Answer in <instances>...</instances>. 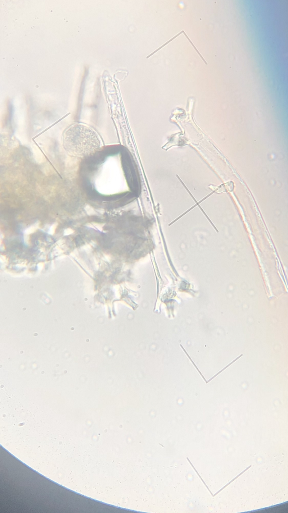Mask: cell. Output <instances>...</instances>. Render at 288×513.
Instances as JSON below:
<instances>
[{
  "mask_svg": "<svg viewBox=\"0 0 288 513\" xmlns=\"http://www.w3.org/2000/svg\"><path fill=\"white\" fill-rule=\"evenodd\" d=\"M65 150L75 157L90 155L100 147V141L96 133L88 126L75 124L68 128L62 135Z\"/></svg>",
  "mask_w": 288,
  "mask_h": 513,
  "instance_id": "cell-1",
  "label": "cell"
},
{
  "mask_svg": "<svg viewBox=\"0 0 288 513\" xmlns=\"http://www.w3.org/2000/svg\"><path fill=\"white\" fill-rule=\"evenodd\" d=\"M288 504H282L265 509L264 512L274 513H284L288 512Z\"/></svg>",
  "mask_w": 288,
  "mask_h": 513,
  "instance_id": "cell-2",
  "label": "cell"
}]
</instances>
